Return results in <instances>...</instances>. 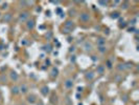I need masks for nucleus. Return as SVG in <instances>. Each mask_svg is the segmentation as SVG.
Here are the masks:
<instances>
[{"label": "nucleus", "instance_id": "393cba45", "mask_svg": "<svg viewBox=\"0 0 139 105\" xmlns=\"http://www.w3.org/2000/svg\"><path fill=\"white\" fill-rule=\"evenodd\" d=\"M128 5H129V4L126 2V3H123V5H122V6H123V9H128ZM122 6H121V8H122Z\"/></svg>", "mask_w": 139, "mask_h": 105}, {"label": "nucleus", "instance_id": "423d86ee", "mask_svg": "<svg viewBox=\"0 0 139 105\" xmlns=\"http://www.w3.org/2000/svg\"><path fill=\"white\" fill-rule=\"evenodd\" d=\"M64 26H65L66 28H69V30H72V28L74 27V22H73V21H71V20H67V21L65 22Z\"/></svg>", "mask_w": 139, "mask_h": 105}, {"label": "nucleus", "instance_id": "1a4fd4ad", "mask_svg": "<svg viewBox=\"0 0 139 105\" xmlns=\"http://www.w3.org/2000/svg\"><path fill=\"white\" fill-rule=\"evenodd\" d=\"M41 94H42L43 96H47V95L49 94V88H48L47 86H42L41 87Z\"/></svg>", "mask_w": 139, "mask_h": 105}, {"label": "nucleus", "instance_id": "f03ea898", "mask_svg": "<svg viewBox=\"0 0 139 105\" xmlns=\"http://www.w3.org/2000/svg\"><path fill=\"white\" fill-rule=\"evenodd\" d=\"M80 20L83 21V22H87V21L90 20V15L88 13H82L80 16Z\"/></svg>", "mask_w": 139, "mask_h": 105}, {"label": "nucleus", "instance_id": "6ab92c4d", "mask_svg": "<svg viewBox=\"0 0 139 105\" xmlns=\"http://www.w3.org/2000/svg\"><path fill=\"white\" fill-rule=\"evenodd\" d=\"M43 50H46V52H47V53H49V52H51V46L49 45V44H48V45H46V46H43Z\"/></svg>", "mask_w": 139, "mask_h": 105}, {"label": "nucleus", "instance_id": "2eb2a0df", "mask_svg": "<svg viewBox=\"0 0 139 105\" xmlns=\"http://www.w3.org/2000/svg\"><path fill=\"white\" fill-rule=\"evenodd\" d=\"M12 20V14H5V15L3 16V21H5V22H8V21Z\"/></svg>", "mask_w": 139, "mask_h": 105}, {"label": "nucleus", "instance_id": "7ed1b4c3", "mask_svg": "<svg viewBox=\"0 0 139 105\" xmlns=\"http://www.w3.org/2000/svg\"><path fill=\"white\" fill-rule=\"evenodd\" d=\"M64 86H65V88H67V89L72 88V87H73V81H72V79H67V80H66V81L64 82Z\"/></svg>", "mask_w": 139, "mask_h": 105}, {"label": "nucleus", "instance_id": "aec40b11", "mask_svg": "<svg viewBox=\"0 0 139 105\" xmlns=\"http://www.w3.org/2000/svg\"><path fill=\"white\" fill-rule=\"evenodd\" d=\"M118 69L119 70H126V65L124 64H119L118 65Z\"/></svg>", "mask_w": 139, "mask_h": 105}, {"label": "nucleus", "instance_id": "c85d7f7f", "mask_svg": "<svg viewBox=\"0 0 139 105\" xmlns=\"http://www.w3.org/2000/svg\"><path fill=\"white\" fill-rule=\"evenodd\" d=\"M5 8H7V4H6V3L3 4V6H2V9H5Z\"/></svg>", "mask_w": 139, "mask_h": 105}, {"label": "nucleus", "instance_id": "39448f33", "mask_svg": "<svg viewBox=\"0 0 139 105\" xmlns=\"http://www.w3.org/2000/svg\"><path fill=\"white\" fill-rule=\"evenodd\" d=\"M9 78H11L12 81H18L19 79V75L17 74L16 72H14V70H12L11 74H9Z\"/></svg>", "mask_w": 139, "mask_h": 105}, {"label": "nucleus", "instance_id": "a878e982", "mask_svg": "<svg viewBox=\"0 0 139 105\" xmlns=\"http://www.w3.org/2000/svg\"><path fill=\"white\" fill-rule=\"evenodd\" d=\"M128 31L130 32V33H133V32H134V31H136V30H135V28H134V27H131V28H129Z\"/></svg>", "mask_w": 139, "mask_h": 105}, {"label": "nucleus", "instance_id": "412c9836", "mask_svg": "<svg viewBox=\"0 0 139 105\" xmlns=\"http://www.w3.org/2000/svg\"><path fill=\"white\" fill-rule=\"evenodd\" d=\"M106 64H107V67H108L109 69H111V68H112V62H111V61H107Z\"/></svg>", "mask_w": 139, "mask_h": 105}, {"label": "nucleus", "instance_id": "7c9ffc66", "mask_svg": "<svg viewBox=\"0 0 139 105\" xmlns=\"http://www.w3.org/2000/svg\"><path fill=\"white\" fill-rule=\"evenodd\" d=\"M79 105H83V104H82V103H80V104H79Z\"/></svg>", "mask_w": 139, "mask_h": 105}, {"label": "nucleus", "instance_id": "f8f14e48", "mask_svg": "<svg viewBox=\"0 0 139 105\" xmlns=\"http://www.w3.org/2000/svg\"><path fill=\"white\" fill-rule=\"evenodd\" d=\"M12 94L13 95H18V94H20V89H19V86H17V85H15V86L12 87Z\"/></svg>", "mask_w": 139, "mask_h": 105}, {"label": "nucleus", "instance_id": "4468645a", "mask_svg": "<svg viewBox=\"0 0 139 105\" xmlns=\"http://www.w3.org/2000/svg\"><path fill=\"white\" fill-rule=\"evenodd\" d=\"M96 72H97V74L102 75L105 73V66H104V65H99V66H97Z\"/></svg>", "mask_w": 139, "mask_h": 105}, {"label": "nucleus", "instance_id": "bb28decb", "mask_svg": "<svg viewBox=\"0 0 139 105\" xmlns=\"http://www.w3.org/2000/svg\"><path fill=\"white\" fill-rule=\"evenodd\" d=\"M83 89H84L83 87H79V88H77V91H83Z\"/></svg>", "mask_w": 139, "mask_h": 105}, {"label": "nucleus", "instance_id": "6e6552de", "mask_svg": "<svg viewBox=\"0 0 139 105\" xmlns=\"http://www.w3.org/2000/svg\"><path fill=\"white\" fill-rule=\"evenodd\" d=\"M26 26H27L28 30H33L34 27H35V21L33 20V19H30V20H27V23H26Z\"/></svg>", "mask_w": 139, "mask_h": 105}, {"label": "nucleus", "instance_id": "4be33fe9", "mask_svg": "<svg viewBox=\"0 0 139 105\" xmlns=\"http://www.w3.org/2000/svg\"><path fill=\"white\" fill-rule=\"evenodd\" d=\"M126 98H128V96H126V95H123V96L121 97V100H122L123 102H126V101H128V99H126Z\"/></svg>", "mask_w": 139, "mask_h": 105}, {"label": "nucleus", "instance_id": "9b49d317", "mask_svg": "<svg viewBox=\"0 0 139 105\" xmlns=\"http://www.w3.org/2000/svg\"><path fill=\"white\" fill-rule=\"evenodd\" d=\"M94 73H92V72H88L86 75H85V77H86V79L87 80H89V81H91V80H93L94 79Z\"/></svg>", "mask_w": 139, "mask_h": 105}, {"label": "nucleus", "instance_id": "b1692460", "mask_svg": "<svg viewBox=\"0 0 139 105\" xmlns=\"http://www.w3.org/2000/svg\"><path fill=\"white\" fill-rule=\"evenodd\" d=\"M107 3H108L107 1H99L98 2V4H101V5H107Z\"/></svg>", "mask_w": 139, "mask_h": 105}, {"label": "nucleus", "instance_id": "5701e85b", "mask_svg": "<svg viewBox=\"0 0 139 105\" xmlns=\"http://www.w3.org/2000/svg\"><path fill=\"white\" fill-rule=\"evenodd\" d=\"M70 31H71V30H69V28H66V27L63 28V33H66V34L70 33Z\"/></svg>", "mask_w": 139, "mask_h": 105}, {"label": "nucleus", "instance_id": "ddd939ff", "mask_svg": "<svg viewBox=\"0 0 139 105\" xmlns=\"http://www.w3.org/2000/svg\"><path fill=\"white\" fill-rule=\"evenodd\" d=\"M27 101L30 104H34L36 102V96H35V95H29V96L27 97Z\"/></svg>", "mask_w": 139, "mask_h": 105}, {"label": "nucleus", "instance_id": "cd10ccee", "mask_svg": "<svg viewBox=\"0 0 139 105\" xmlns=\"http://www.w3.org/2000/svg\"><path fill=\"white\" fill-rule=\"evenodd\" d=\"M71 61H72V62H74V61H75V56H72V58H71Z\"/></svg>", "mask_w": 139, "mask_h": 105}, {"label": "nucleus", "instance_id": "0eeeda50", "mask_svg": "<svg viewBox=\"0 0 139 105\" xmlns=\"http://www.w3.org/2000/svg\"><path fill=\"white\" fill-rule=\"evenodd\" d=\"M84 48H85V50H86V52H90V50H92V43H91V42H89V41L85 42Z\"/></svg>", "mask_w": 139, "mask_h": 105}, {"label": "nucleus", "instance_id": "dca6fc26", "mask_svg": "<svg viewBox=\"0 0 139 105\" xmlns=\"http://www.w3.org/2000/svg\"><path fill=\"white\" fill-rule=\"evenodd\" d=\"M105 43H106V40H105L104 38H98V39H97V45H98V46L105 45Z\"/></svg>", "mask_w": 139, "mask_h": 105}, {"label": "nucleus", "instance_id": "9d476101", "mask_svg": "<svg viewBox=\"0 0 139 105\" xmlns=\"http://www.w3.org/2000/svg\"><path fill=\"white\" fill-rule=\"evenodd\" d=\"M58 74H59V69L57 67H53L52 69H51V72H50V77L51 78H55L58 76Z\"/></svg>", "mask_w": 139, "mask_h": 105}, {"label": "nucleus", "instance_id": "20e7f679", "mask_svg": "<svg viewBox=\"0 0 139 105\" xmlns=\"http://www.w3.org/2000/svg\"><path fill=\"white\" fill-rule=\"evenodd\" d=\"M19 89H20V92H21V94H27V91H28V86L25 84V83H23V84H21V86H19Z\"/></svg>", "mask_w": 139, "mask_h": 105}, {"label": "nucleus", "instance_id": "f3484780", "mask_svg": "<svg viewBox=\"0 0 139 105\" xmlns=\"http://www.w3.org/2000/svg\"><path fill=\"white\" fill-rule=\"evenodd\" d=\"M106 50H107V47H106L105 45L98 46V52H99V53H106Z\"/></svg>", "mask_w": 139, "mask_h": 105}, {"label": "nucleus", "instance_id": "a211bd4d", "mask_svg": "<svg viewBox=\"0 0 139 105\" xmlns=\"http://www.w3.org/2000/svg\"><path fill=\"white\" fill-rule=\"evenodd\" d=\"M111 18H113V19H117V18H119V13H112L111 14Z\"/></svg>", "mask_w": 139, "mask_h": 105}, {"label": "nucleus", "instance_id": "f257e3e1", "mask_svg": "<svg viewBox=\"0 0 139 105\" xmlns=\"http://www.w3.org/2000/svg\"><path fill=\"white\" fill-rule=\"evenodd\" d=\"M28 17H29V13L28 12H22V13L19 15V22L22 23V22H24V21H26V20H28Z\"/></svg>", "mask_w": 139, "mask_h": 105}, {"label": "nucleus", "instance_id": "c756f323", "mask_svg": "<svg viewBox=\"0 0 139 105\" xmlns=\"http://www.w3.org/2000/svg\"><path fill=\"white\" fill-rule=\"evenodd\" d=\"M40 105H43V102L42 101H40Z\"/></svg>", "mask_w": 139, "mask_h": 105}]
</instances>
